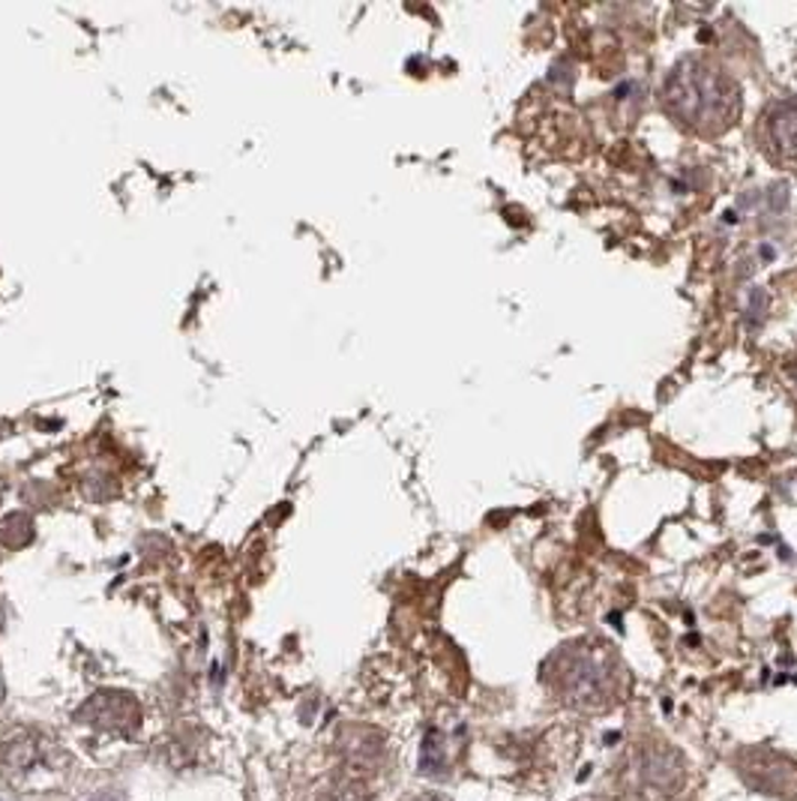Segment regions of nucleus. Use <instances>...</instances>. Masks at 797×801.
<instances>
[{
    "instance_id": "7ed1b4c3",
    "label": "nucleus",
    "mask_w": 797,
    "mask_h": 801,
    "mask_svg": "<svg viewBox=\"0 0 797 801\" xmlns=\"http://www.w3.org/2000/svg\"><path fill=\"white\" fill-rule=\"evenodd\" d=\"M753 142L770 166L797 175V94L767 100L753 124Z\"/></svg>"
},
{
    "instance_id": "20e7f679",
    "label": "nucleus",
    "mask_w": 797,
    "mask_h": 801,
    "mask_svg": "<svg viewBox=\"0 0 797 801\" xmlns=\"http://www.w3.org/2000/svg\"><path fill=\"white\" fill-rule=\"evenodd\" d=\"M630 787L642 801H665L683 787L681 753L669 745H644L630 762Z\"/></svg>"
},
{
    "instance_id": "f257e3e1",
    "label": "nucleus",
    "mask_w": 797,
    "mask_h": 801,
    "mask_svg": "<svg viewBox=\"0 0 797 801\" xmlns=\"http://www.w3.org/2000/svg\"><path fill=\"white\" fill-rule=\"evenodd\" d=\"M660 108L686 136L723 138L744 117V91L725 63L686 54L660 84Z\"/></svg>"
},
{
    "instance_id": "423d86ee",
    "label": "nucleus",
    "mask_w": 797,
    "mask_h": 801,
    "mask_svg": "<svg viewBox=\"0 0 797 801\" xmlns=\"http://www.w3.org/2000/svg\"><path fill=\"white\" fill-rule=\"evenodd\" d=\"M52 745H45L33 732H21L7 745H0V762L12 778H36L42 769H52Z\"/></svg>"
},
{
    "instance_id": "0eeeda50",
    "label": "nucleus",
    "mask_w": 797,
    "mask_h": 801,
    "mask_svg": "<svg viewBox=\"0 0 797 801\" xmlns=\"http://www.w3.org/2000/svg\"><path fill=\"white\" fill-rule=\"evenodd\" d=\"M78 718L87 720L91 727L114 732V736H129L135 724H138V708L124 694H99V697L84 706Z\"/></svg>"
},
{
    "instance_id": "39448f33",
    "label": "nucleus",
    "mask_w": 797,
    "mask_h": 801,
    "mask_svg": "<svg viewBox=\"0 0 797 801\" xmlns=\"http://www.w3.org/2000/svg\"><path fill=\"white\" fill-rule=\"evenodd\" d=\"M735 766L749 790L777 795V799H791L797 792V762L779 750H744Z\"/></svg>"
},
{
    "instance_id": "9d476101",
    "label": "nucleus",
    "mask_w": 797,
    "mask_h": 801,
    "mask_svg": "<svg viewBox=\"0 0 797 801\" xmlns=\"http://www.w3.org/2000/svg\"><path fill=\"white\" fill-rule=\"evenodd\" d=\"M579 801H606V799H600V795H588V799H579Z\"/></svg>"
},
{
    "instance_id": "9b49d317",
    "label": "nucleus",
    "mask_w": 797,
    "mask_h": 801,
    "mask_svg": "<svg viewBox=\"0 0 797 801\" xmlns=\"http://www.w3.org/2000/svg\"><path fill=\"white\" fill-rule=\"evenodd\" d=\"M96 801H112V799H96Z\"/></svg>"
},
{
    "instance_id": "f03ea898",
    "label": "nucleus",
    "mask_w": 797,
    "mask_h": 801,
    "mask_svg": "<svg viewBox=\"0 0 797 801\" xmlns=\"http://www.w3.org/2000/svg\"><path fill=\"white\" fill-rule=\"evenodd\" d=\"M543 682L552 697L567 708L600 715L618 706L630 687V673L621 655L602 639H573L543 664Z\"/></svg>"
},
{
    "instance_id": "1a4fd4ad",
    "label": "nucleus",
    "mask_w": 797,
    "mask_h": 801,
    "mask_svg": "<svg viewBox=\"0 0 797 801\" xmlns=\"http://www.w3.org/2000/svg\"><path fill=\"white\" fill-rule=\"evenodd\" d=\"M417 801H444V799H438V795H423V799H417Z\"/></svg>"
},
{
    "instance_id": "6e6552de",
    "label": "nucleus",
    "mask_w": 797,
    "mask_h": 801,
    "mask_svg": "<svg viewBox=\"0 0 797 801\" xmlns=\"http://www.w3.org/2000/svg\"><path fill=\"white\" fill-rule=\"evenodd\" d=\"M455 757H459V745L447 739L444 732H432L429 739L423 741V753H420V769L429 771V774H447L453 769Z\"/></svg>"
}]
</instances>
